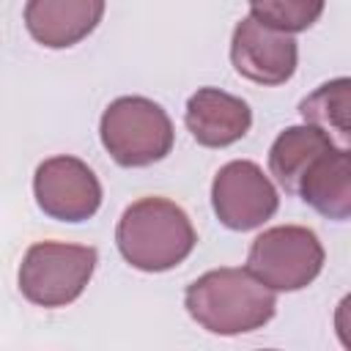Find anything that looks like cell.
I'll return each mask as SVG.
<instances>
[{
  "mask_svg": "<svg viewBox=\"0 0 351 351\" xmlns=\"http://www.w3.org/2000/svg\"><path fill=\"white\" fill-rule=\"evenodd\" d=\"M184 307L211 335H247L274 318L277 299L247 269H211L200 274L184 293Z\"/></svg>",
  "mask_w": 351,
  "mask_h": 351,
  "instance_id": "6da1fadb",
  "label": "cell"
},
{
  "mask_svg": "<svg viewBox=\"0 0 351 351\" xmlns=\"http://www.w3.org/2000/svg\"><path fill=\"white\" fill-rule=\"evenodd\" d=\"M115 241L129 266L140 271H167L189 258L197 233L186 211L173 200L143 197L121 214Z\"/></svg>",
  "mask_w": 351,
  "mask_h": 351,
  "instance_id": "7a4b0ae2",
  "label": "cell"
},
{
  "mask_svg": "<svg viewBox=\"0 0 351 351\" xmlns=\"http://www.w3.org/2000/svg\"><path fill=\"white\" fill-rule=\"evenodd\" d=\"M99 137L121 167H148L165 159L176 132L170 115L145 96H121L107 104Z\"/></svg>",
  "mask_w": 351,
  "mask_h": 351,
  "instance_id": "3957f363",
  "label": "cell"
},
{
  "mask_svg": "<svg viewBox=\"0 0 351 351\" xmlns=\"http://www.w3.org/2000/svg\"><path fill=\"white\" fill-rule=\"evenodd\" d=\"M96 250L66 241H38L19 263V291L38 307L71 304L93 277Z\"/></svg>",
  "mask_w": 351,
  "mask_h": 351,
  "instance_id": "277c9868",
  "label": "cell"
},
{
  "mask_svg": "<svg viewBox=\"0 0 351 351\" xmlns=\"http://www.w3.org/2000/svg\"><path fill=\"white\" fill-rule=\"evenodd\" d=\"M324 269V247L310 228L277 225L263 230L250 252L247 271L271 291H302Z\"/></svg>",
  "mask_w": 351,
  "mask_h": 351,
  "instance_id": "5b68a950",
  "label": "cell"
},
{
  "mask_svg": "<svg viewBox=\"0 0 351 351\" xmlns=\"http://www.w3.org/2000/svg\"><path fill=\"white\" fill-rule=\"evenodd\" d=\"M217 219L230 230H255L274 217L280 195L269 176L250 159H233L219 167L211 184Z\"/></svg>",
  "mask_w": 351,
  "mask_h": 351,
  "instance_id": "8992f818",
  "label": "cell"
},
{
  "mask_svg": "<svg viewBox=\"0 0 351 351\" xmlns=\"http://www.w3.org/2000/svg\"><path fill=\"white\" fill-rule=\"evenodd\" d=\"M33 195L38 208L60 222H85L101 206V184L77 156L44 159L33 176Z\"/></svg>",
  "mask_w": 351,
  "mask_h": 351,
  "instance_id": "52a82bcc",
  "label": "cell"
},
{
  "mask_svg": "<svg viewBox=\"0 0 351 351\" xmlns=\"http://www.w3.org/2000/svg\"><path fill=\"white\" fill-rule=\"evenodd\" d=\"M233 69L258 85H282L293 77L299 47L285 30L269 27L255 16H244L230 38Z\"/></svg>",
  "mask_w": 351,
  "mask_h": 351,
  "instance_id": "ba28073f",
  "label": "cell"
},
{
  "mask_svg": "<svg viewBox=\"0 0 351 351\" xmlns=\"http://www.w3.org/2000/svg\"><path fill=\"white\" fill-rule=\"evenodd\" d=\"M104 5L107 0H27L25 27L38 44L66 49L96 30Z\"/></svg>",
  "mask_w": 351,
  "mask_h": 351,
  "instance_id": "9c48e42d",
  "label": "cell"
},
{
  "mask_svg": "<svg viewBox=\"0 0 351 351\" xmlns=\"http://www.w3.org/2000/svg\"><path fill=\"white\" fill-rule=\"evenodd\" d=\"M186 129L206 148H225L239 143L252 126V110L244 99L219 88H197L184 112Z\"/></svg>",
  "mask_w": 351,
  "mask_h": 351,
  "instance_id": "30bf717a",
  "label": "cell"
},
{
  "mask_svg": "<svg viewBox=\"0 0 351 351\" xmlns=\"http://www.w3.org/2000/svg\"><path fill=\"white\" fill-rule=\"evenodd\" d=\"M296 195L329 219L351 217V154L348 145H329L302 173Z\"/></svg>",
  "mask_w": 351,
  "mask_h": 351,
  "instance_id": "8fae6325",
  "label": "cell"
},
{
  "mask_svg": "<svg viewBox=\"0 0 351 351\" xmlns=\"http://www.w3.org/2000/svg\"><path fill=\"white\" fill-rule=\"evenodd\" d=\"M329 145H335V140L318 126H310V123L288 126L285 132L277 134V140L269 148V170L288 195H296L302 173Z\"/></svg>",
  "mask_w": 351,
  "mask_h": 351,
  "instance_id": "7c38bea8",
  "label": "cell"
},
{
  "mask_svg": "<svg viewBox=\"0 0 351 351\" xmlns=\"http://www.w3.org/2000/svg\"><path fill=\"white\" fill-rule=\"evenodd\" d=\"M299 112H302L304 123L318 126L326 134L337 132L340 143L348 145V134H351V80L337 77L332 82H324L307 99H302Z\"/></svg>",
  "mask_w": 351,
  "mask_h": 351,
  "instance_id": "4fadbf2b",
  "label": "cell"
},
{
  "mask_svg": "<svg viewBox=\"0 0 351 351\" xmlns=\"http://www.w3.org/2000/svg\"><path fill=\"white\" fill-rule=\"evenodd\" d=\"M326 0H250V16L258 22L285 30V33H299L307 30L313 22H318Z\"/></svg>",
  "mask_w": 351,
  "mask_h": 351,
  "instance_id": "5bb4252c",
  "label": "cell"
}]
</instances>
